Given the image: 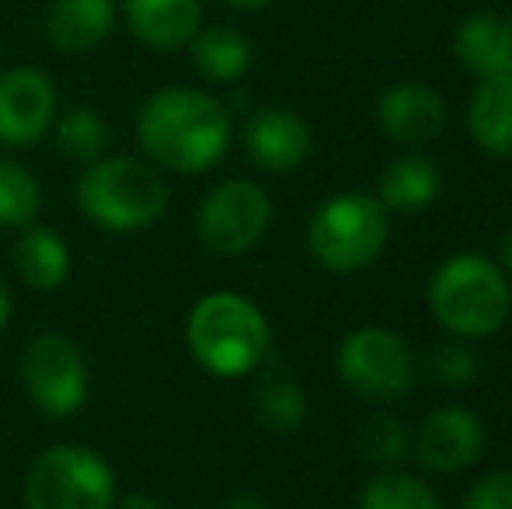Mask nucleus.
Returning <instances> with one entry per match:
<instances>
[{
  "label": "nucleus",
  "mask_w": 512,
  "mask_h": 509,
  "mask_svg": "<svg viewBox=\"0 0 512 509\" xmlns=\"http://www.w3.org/2000/svg\"><path fill=\"white\" fill-rule=\"evenodd\" d=\"M467 126L488 154L512 161V77H488L478 84L467 109Z\"/></svg>",
  "instance_id": "f3484780"
},
{
  "label": "nucleus",
  "mask_w": 512,
  "mask_h": 509,
  "mask_svg": "<svg viewBox=\"0 0 512 509\" xmlns=\"http://www.w3.org/2000/svg\"><path fill=\"white\" fill-rule=\"evenodd\" d=\"M502 265L512 272V227L506 231V238H502Z\"/></svg>",
  "instance_id": "7c9ffc66"
},
{
  "label": "nucleus",
  "mask_w": 512,
  "mask_h": 509,
  "mask_svg": "<svg viewBox=\"0 0 512 509\" xmlns=\"http://www.w3.org/2000/svg\"><path fill=\"white\" fill-rule=\"evenodd\" d=\"M244 147L251 161L269 171H293L307 161L310 154V129L297 112L265 109L251 116L244 129Z\"/></svg>",
  "instance_id": "ddd939ff"
},
{
  "label": "nucleus",
  "mask_w": 512,
  "mask_h": 509,
  "mask_svg": "<svg viewBox=\"0 0 512 509\" xmlns=\"http://www.w3.org/2000/svg\"><path fill=\"white\" fill-rule=\"evenodd\" d=\"M338 377L366 401H398L415 384V360L401 335L387 328H359L338 349Z\"/></svg>",
  "instance_id": "0eeeda50"
},
{
  "label": "nucleus",
  "mask_w": 512,
  "mask_h": 509,
  "mask_svg": "<svg viewBox=\"0 0 512 509\" xmlns=\"http://www.w3.org/2000/svg\"><path fill=\"white\" fill-rule=\"evenodd\" d=\"M453 53L481 81L512 77V18L509 14H471L453 32Z\"/></svg>",
  "instance_id": "2eb2a0df"
},
{
  "label": "nucleus",
  "mask_w": 512,
  "mask_h": 509,
  "mask_svg": "<svg viewBox=\"0 0 512 509\" xmlns=\"http://www.w3.org/2000/svg\"><path fill=\"white\" fill-rule=\"evenodd\" d=\"M269 220V192L258 182H248V178H230L203 199L196 217V234L213 255H241L262 241Z\"/></svg>",
  "instance_id": "6e6552de"
},
{
  "label": "nucleus",
  "mask_w": 512,
  "mask_h": 509,
  "mask_svg": "<svg viewBox=\"0 0 512 509\" xmlns=\"http://www.w3.org/2000/svg\"><path fill=\"white\" fill-rule=\"evenodd\" d=\"M359 443H363V454L370 457V461L394 464V461H401V454H405L408 436L398 419H391V415H373V419H366L363 440Z\"/></svg>",
  "instance_id": "a878e982"
},
{
  "label": "nucleus",
  "mask_w": 512,
  "mask_h": 509,
  "mask_svg": "<svg viewBox=\"0 0 512 509\" xmlns=\"http://www.w3.org/2000/svg\"><path fill=\"white\" fill-rule=\"evenodd\" d=\"M227 4L244 7V11H255V7H265V4H272V0H227Z\"/></svg>",
  "instance_id": "2f4dec72"
},
{
  "label": "nucleus",
  "mask_w": 512,
  "mask_h": 509,
  "mask_svg": "<svg viewBox=\"0 0 512 509\" xmlns=\"http://www.w3.org/2000/svg\"><path fill=\"white\" fill-rule=\"evenodd\" d=\"M21 381L28 398L46 415H74L88 398V363L63 335H35L21 353Z\"/></svg>",
  "instance_id": "1a4fd4ad"
},
{
  "label": "nucleus",
  "mask_w": 512,
  "mask_h": 509,
  "mask_svg": "<svg viewBox=\"0 0 512 509\" xmlns=\"http://www.w3.org/2000/svg\"><path fill=\"white\" fill-rule=\"evenodd\" d=\"M429 374H432V381H439L443 387H467L481 374V360L464 339L443 342V346L429 356Z\"/></svg>",
  "instance_id": "393cba45"
},
{
  "label": "nucleus",
  "mask_w": 512,
  "mask_h": 509,
  "mask_svg": "<svg viewBox=\"0 0 512 509\" xmlns=\"http://www.w3.org/2000/svg\"><path fill=\"white\" fill-rule=\"evenodd\" d=\"M377 123L391 140L401 143H429L446 129V105L425 84H394L380 95Z\"/></svg>",
  "instance_id": "f8f14e48"
},
{
  "label": "nucleus",
  "mask_w": 512,
  "mask_h": 509,
  "mask_svg": "<svg viewBox=\"0 0 512 509\" xmlns=\"http://www.w3.org/2000/svg\"><path fill=\"white\" fill-rule=\"evenodd\" d=\"M39 213V182L0 157V227H28Z\"/></svg>",
  "instance_id": "b1692460"
},
{
  "label": "nucleus",
  "mask_w": 512,
  "mask_h": 509,
  "mask_svg": "<svg viewBox=\"0 0 512 509\" xmlns=\"http://www.w3.org/2000/svg\"><path fill=\"white\" fill-rule=\"evenodd\" d=\"M255 408H258V419L265 422V429H272V433H293L307 419L304 387L293 381V377H286L283 370H276V374L262 377V384H258Z\"/></svg>",
  "instance_id": "412c9836"
},
{
  "label": "nucleus",
  "mask_w": 512,
  "mask_h": 509,
  "mask_svg": "<svg viewBox=\"0 0 512 509\" xmlns=\"http://www.w3.org/2000/svg\"><path fill=\"white\" fill-rule=\"evenodd\" d=\"M136 136L161 168L196 175L227 154L230 116L199 88H164L140 109Z\"/></svg>",
  "instance_id": "f257e3e1"
},
{
  "label": "nucleus",
  "mask_w": 512,
  "mask_h": 509,
  "mask_svg": "<svg viewBox=\"0 0 512 509\" xmlns=\"http://www.w3.org/2000/svg\"><path fill=\"white\" fill-rule=\"evenodd\" d=\"M122 14L129 32L154 49L189 46L192 35L203 28L199 0H122Z\"/></svg>",
  "instance_id": "4468645a"
},
{
  "label": "nucleus",
  "mask_w": 512,
  "mask_h": 509,
  "mask_svg": "<svg viewBox=\"0 0 512 509\" xmlns=\"http://www.w3.org/2000/svg\"><path fill=\"white\" fill-rule=\"evenodd\" d=\"M223 509H272L265 499H258V496H234Z\"/></svg>",
  "instance_id": "cd10ccee"
},
{
  "label": "nucleus",
  "mask_w": 512,
  "mask_h": 509,
  "mask_svg": "<svg viewBox=\"0 0 512 509\" xmlns=\"http://www.w3.org/2000/svg\"><path fill=\"white\" fill-rule=\"evenodd\" d=\"M115 25V0H53L46 35L60 53H88L102 46Z\"/></svg>",
  "instance_id": "dca6fc26"
},
{
  "label": "nucleus",
  "mask_w": 512,
  "mask_h": 509,
  "mask_svg": "<svg viewBox=\"0 0 512 509\" xmlns=\"http://www.w3.org/2000/svg\"><path fill=\"white\" fill-rule=\"evenodd\" d=\"M192 49V63L196 70L209 81H220V84H230V81H241L251 67V42L244 39L237 28H227V25H209V28H199L189 42Z\"/></svg>",
  "instance_id": "6ab92c4d"
},
{
  "label": "nucleus",
  "mask_w": 512,
  "mask_h": 509,
  "mask_svg": "<svg viewBox=\"0 0 512 509\" xmlns=\"http://www.w3.org/2000/svg\"><path fill=\"white\" fill-rule=\"evenodd\" d=\"M115 475L102 454L77 443L49 447L25 482V509H112Z\"/></svg>",
  "instance_id": "423d86ee"
},
{
  "label": "nucleus",
  "mask_w": 512,
  "mask_h": 509,
  "mask_svg": "<svg viewBox=\"0 0 512 509\" xmlns=\"http://www.w3.org/2000/svg\"><path fill=\"white\" fill-rule=\"evenodd\" d=\"M464 509H512V471H488L467 489Z\"/></svg>",
  "instance_id": "bb28decb"
},
{
  "label": "nucleus",
  "mask_w": 512,
  "mask_h": 509,
  "mask_svg": "<svg viewBox=\"0 0 512 509\" xmlns=\"http://www.w3.org/2000/svg\"><path fill=\"white\" fill-rule=\"evenodd\" d=\"M439 196V168L422 154H401L380 178V203L398 213H422Z\"/></svg>",
  "instance_id": "aec40b11"
},
{
  "label": "nucleus",
  "mask_w": 512,
  "mask_h": 509,
  "mask_svg": "<svg viewBox=\"0 0 512 509\" xmlns=\"http://www.w3.org/2000/svg\"><path fill=\"white\" fill-rule=\"evenodd\" d=\"M56 119V88L42 70L14 67L0 74V143L25 147L46 136Z\"/></svg>",
  "instance_id": "9d476101"
},
{
  "label": "nucleus",
  "mask_w": 512,
  "mask_h": 509,
  "mask_svg": "<svg viewBox=\"0 0 512 509\" xmlns=\"http://www.w3.org/2000/svg\"><path fill=\"white\" fill-rule=\"evenodd\" d=\"M77 203L105 231H140L164 213L168 182L136 157H105L81 175Z\"/></svg>",
  "instance_id": "20e7f679"
},
{
  "label": "nucleus",
  "mask_w": 512,
  "mask_h": 509,
  "mask_svg": "<svg viewBox=\"0 0 512 509\" xmlns=\"http://www.w3.org/2000/svg\"><path fill=\"white\" fill-rule=\"evenodd\" d=\"M429 311L457 339L499 332L512 311L506 272L478 252L450 255L429 279Z\"/></svg>",
  "instance_id": "f03ea898"
},
{
  "label": "nucleus",
  "mask_w": 512,
  "mask_h": 509,
  "mask_svg": "<svg viewBox=\"0 0 512 509\" xmlns=\"http://www.w3.org/2000/svg\"><path fill=\"white\" fill-rule=\"evenodd\" d=\"M56 147L60 154H67L70 161L95 164L108 147V126L98 112L91 109H74L56 123Z\"/></svg>",
  "instance_id": "5701e85b"
},
{
  "label": "nucleus",
  "mask_w": 512,
  "mask_h": 509,
  "mask_svg": "<svg viewBox=\"0 0 512 509\" xmlns=\"http://www.w3.org/2000/svg\"><path fill=\"white\" fill-rule=\"evenodd\" d=\"M122 509H168L161 503V499H150V496H133L122 503Z\"/></svg>",
  "instance_id": "c85d7f7f"
},
{
  "label": "nucleus",
  "mask_w": 512,
  "mask_h": 509,
  "mask_svg": "<svg viewBox=\"0 0 512 509\" xmlns=\"http://www.w3.org/2000/svg\"><path fill=\"white\" fill-rule=\"evenodd\" d=\"M359 509H443V503L422 478L405 475V471H387L363 489Z\"/></svg>",
  "instance_id": "4be33fe9"
},
{
  "label": "nucleus",
  "mask_w": 512,
  "mask_h": 509,
  "mask_svg": "<svg viewBox=\"0 0 512 509\" xmlns=\"http://www.w3.org/2000/svg\"><path fill=\"white\" fill-rule=\"evenodd\" d=\"M7 318H11V297H7V290H4V283H0V332H4V325H7Z\"/></svg>",
  "instance_id": "c756f323"
},
{
  "label": "nucleus",
  "mask_w": 512,
  "mask_h": 509,
  "mask_svg": "<svg viewBox=\"0 0 512 509\" xmlns=\"http://www.w3.org/2000/svg\"><path fill=\"white\" fill-rule=\"evenodd\" d=\"M14 265H18V276L32 290L49 293L67 283L70 252L60 234H53L49 227H25V234L14 245Z\"/></svg>",
  "instance_id": "a211bd4d"
},
{
  "label": "nucleus",
  "mask_w": 512,
  "mask_h": 509,
  "mask_svg": "<svg viewBox=\"0 0 512 509\" xmlns=\"http://www.w3.org/2000/svg\"><path fill=\"white\" fill-rule=\"evenodd\" d=\"M387 206L366 192H342L324 199L307 224V248L317 265L331 272H359L377 262L387 245Z\"/></svg>",
  "instance_id": "39448f33"
},
{
  "label": "nucleus",
  "mask_w": 512,
  "mask_h": 509,
  "mask_svg": "<svg viewBox=\"0 0 512 509\" xmlns=\"http://www.w3.org/2000/svg\"><path fill=\"white\" fill-rule=\"evenodd\" d=\"M481 447H485V426H481L478 415L460 405L429 412L415 433L418 464L429 471H439V475L464 471L467 464L478 461Z\"/></svg>",
  "instance_id": "9b49d317"
},
{
  "label": "nucleus",
  "mask_w": 512,
  "mask_h": 509,
  "mask_svg": "<svg viewBox=\"0 0 512 509\" xmlns=\"http://www.w3.org/2000/svg\"><path fill=\"white\" fill-rule=\"evenodd\" d=\"M185 342L199 367L216 377H244L269 356V321L241 293H209L199 300L185 325Z\"/></svg>",
  "instance_id": "7ed1b4c3"
}]
</instances>
